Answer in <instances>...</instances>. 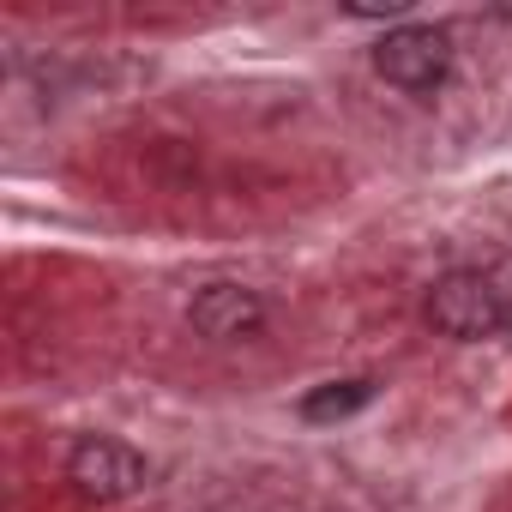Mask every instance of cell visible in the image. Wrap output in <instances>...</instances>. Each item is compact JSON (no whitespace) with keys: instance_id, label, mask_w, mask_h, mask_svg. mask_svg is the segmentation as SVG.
Here are the masks:
<instances>
[{"instance_id":"obj_1","label":"cell","mask_w":512,"mask_h":512,"mask_svg":"<svg viewBox=\"0 0 512 512\" xmlns=\"http://www.w3.org/2000/svg\"><path fill=\"white\" fill-rule=\"evenodd\" d=\"M428 326L440 338H452V344H482V338L506 332L500 326V302L488 290V272H446V278H434V290H428Z\"/></svg>"},{"instance_id":"obj_2","label":"cell","mask_w":512,"mask_h":512,"mask_svg":"<svg viewBox=\"0 0 512 512\" xmlns=\"http://www.w3.org/2000/svg\"><path fill=\"white\" fill-rule=\"evenodd\" d=\"M374 73H380L386 85L422 97V91L446 85V73H452V43H446V31H434V25H398V31L380 37Z\"/></svg>"},{"instance_id":"obj_3","label":"cell","mask_w":512,"mask_h":512,"mask_svg":"<svg viewBox=\"0 0 512 512\" xmlns=\"http://www.w3.org/2000/svg\"><path fill=\"white\" fill-rule=\"evenodd\" d=\"M67 482H73L85 500H127V494L145 488V458H139L127 440L85 434V440L67 452Z\"/></svg>"},{"instance_id":"obj_4","label":"cell","mask_w":512,"mask_h":512,"mask_svg":"<svg viewBox=\"0 0 512 512\" xmlns=\"http://www.w3.org/2000/svg\"><path fill=\"white\" fill-rule=\"evenodd\" d=\"M187 320L211 344H241V338H253V332L266 326V302L253 296V290H241V284H205L187 302Z\"/></svg>"},{"instance_id":"obj_5","label":"cell","mask_w":512,"mask_h":512,"mask_svg":"<svg viewBox=\"0 0 512 512\" xmlns=\"http://www.w3.org/2000/svg\"><path fill=\"white\" fill-rule=\"evenodd\" d=\"M368 398H374V380H332V386L302 398V416L308 422H338V416H356Z\"/></svg>"},{"instance_id":"obj_6","label":"cell","mask_w":512,"mask_h":512,"mask_svg":"<svg viewBox=\"0 0 512 512\" xmlns=\"http://www.w3.org/2000/svg\"><path fill=\"white\" fill-rule=\"evenodd\" d=\"M482 272H488V290H494V302H500V326L512 332V253H500V260H488Z\"/></svg>"},{"instance_id":"obj_7","label":"cell","mask_w":512,"mask_h":512,"mask_svg":"<svg viewBox=\"0 0 512 512\" xmlns=\"http://www.w3.org/2000/svg\"><path fill=\"white\" fill-rule=\"evenodd\" d=\"M344 13H350V19H404L410 0H350Z\"/></svg>"}]
</instances>
